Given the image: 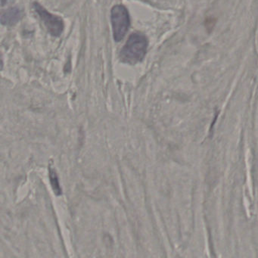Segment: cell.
I'll list each match as a JSON object with an SVG mask.
<instances>
[{"mask_svg":"<svg viewBox=\"0 0 258 258\" xmlns=\"http://www.w3.org/2000/svg\"><path fill=\"white\" fill-rule=\"evenodd\" d=\"M148 45L149 41L144 34L140 33L131 34L120 51V61L130 64L140 62L146 56Z\"/></svg>","mask_w":258,"mask_h":258,"instance_id":"obj_1","label":"cell"},{"mask_svg":"<svg viewBox=\"0 0 258 258\" xmlns=\"http://www.w3.org/2000/svg\"><path fill=\"white\" fill-rule=\"evenodd\" d=\"M111 22L114 41H121L131 26V18L126 7L114 6L111 10Z\"/></svg>","mask_w":258,"mask_h":258,"instance_id":"obj_2","label":"cell"},{"mask_svg":"<svg viewBox=\"0 0 258 258\" xmlns=\"http://www.w3.org/2000/svg\"><path fill=\"white\" fill-rule=\"evenodd\" d=\"M34 8L36 13L43 21L49 34L53 37H59L64 30V25L62 19L51 14L38 3H34Z\"/></svg>","mask_w":258,"mask_h":258,"instance_id":"obj_3","label":"cell"},{"mask_svg":"<svg viewBox=\"0 0 258 258\" xmlns=\"http://www.w3.org/2000/svg\"><path fill=\"white\" fill-rule=\"evenodd\" d=\"M23 17V13L17 7L10 9L1 16V24L5 26H13L17 24Z\"/></svg>","mask_w":258,"mask_h":258,"instance_id":"obj_4","label":"cell"},{"mask_svg":"<svg viewBox=\"0 0 258 258\" xmlns=\"http://www.w3.org/2000/svg\"><path fill=\"white\" fill-rule=\"evenodd\" d=\"M49 179H50L51 185L54 192L56 196H60L61 194V188L58 182L56 172L52 167H49Z\"/></svg>","mask_w":258,"mask_h":258,"instance_id":"obj_5","label":"cell"}]
</instances>
